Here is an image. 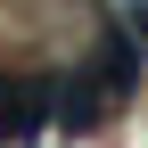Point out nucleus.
<instances>
[{
    "label": "nucleus",
    "instance_id": "nucleus-1",
    "mask_svg": "<svg viewBox=\"0 0 148 148\" xmlns=\"http://www.w3.org/2000/svg\"><path fill=\"white\" fill-rule=\"evenodd\" d=\"M132 16H140V33H148V0H132Z\"/></svg>",
    "mask_w": 148,
    "mask_h": 148
}]
</instances>
